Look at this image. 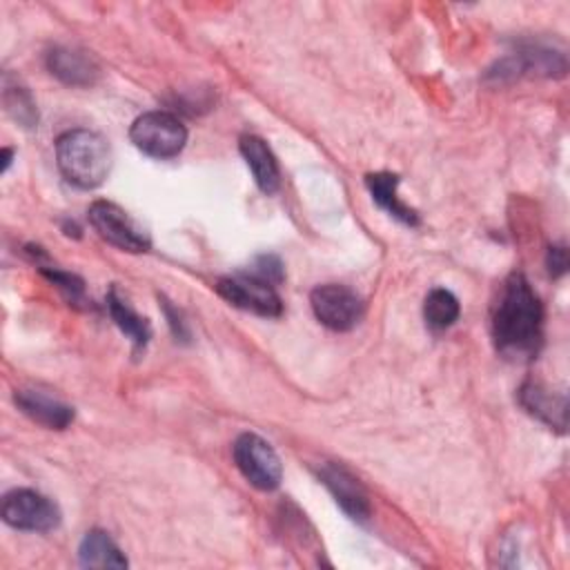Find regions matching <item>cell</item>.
<instances>
[{"label":"cell","instance_id":"1","mask_svg":"<svg viewBox=\"0 0 570 570\" xmlns=\"http://www.w3.org/2000/svg\"><path fill=\"white\" fill-rule=\"evenodd\" d=\"M492 338L510 361H530L543 343V305L523 274H510L501 287L494 314Z\"/></svg>","mask_w":570,"mask_h":570},{"label":"cell","instance_id":"2","mask_svg":"<svg viewBox=\"0 0 570 570\" xmlns=\"http://www.w3.org/2000/svg\"><path fill=\"white\" fill-rule=\"evenodd\" d=\"M56 160L60 174L71 185L94 189L109 176L111 149L100 134L89 129H71L56 140Z\"/></svg>","mask_w":570,"mask_h":570},{"label":"cell","instance_id":"3","mask_svg":"<svg viewBox=\"0 0 570 570\" xmlns=\"http://www.w3.org/2000/svg\"><path fill=\"white\" fill-rule=\"evenodd\" d=\"M129 138L151 158H174L187 142V129L169 111H147L134 120Z\"/></svg>","mask_w":570,"mask_h":570},{"label":"cell","instance_id":"4","mask_svg":"<svg viewBox=\"0 0 570 570\" xmlns=\"http://www.w3.org/2000/svg\"><path fill=\"white\" fill-rule=\"evenodd\" d=\"M232 454H234L236 468L249 481V485L265 492L278 488L283 479V465L276 450L265 439H261L258 434L245 432L234 441Z\"/></svg>","mask_w":570,"mask_h":570},{"label":"cell","instance_id":"5","mask_svg":"<svg viewBox=\"0 0 570 570\" xmlns=\"http://www.w3.org/2000/svg\"><path fill=\"white\" fill-rule=\"evenodd\" d=\"M2 519L7 525L27 532H49L60 523L58 505L29 488H18L2 499Z\"/></svg>","mask_w":570,"mask_h":570},{"label":"cell","instance_id":"6","mask_svg":"<svg viewBox=\"0 0 570 570\" xmlns=\"http://www.w3.org/2000/svg\"><path fill=\"white\" fill-rule=\"evenodd\" d=\"M89 223L98 232L102 240L109 245L122 249V252H147L149 249V236L138 227V223L116 203L109 200H96L91 203Z\"/></svg>","mask_w":570,"mask_h":570},{"label":"cell","instance_id":"7","mask_svg":"<svg viewBox=\"0 0 570 570\" xmlns=\"http://www.w3.org/2000/svg\"><path fill=\"white\" fill-rule=\"evenodd\" d=\"M309 305L316 321L334 332L352 330L365 309L361 296L354 289L336 283L314 287L309 294Z\"/></svg>","mask_w":570,"mask_h":570},{"label":"cell","instance_id":"8","mask_svg":"<svg viewBox=\"0 0 570 570\" xmlns=\"http://www.w3.org/2000/svg\"><path fill=\"white\" fill-rule=\"evenodd\" d=\"M216 292L234 307L254 312L258 316H281L283 303L281 296L276 294L274 285L243 272L238 276H225L216 283Z\"/></svg>","mask_w":570,"mask_h":570},{"label":"cell","instance_id":"9","mask_svg":"<svg viewBox=\"0 0 570 570\" xmlns=\"http://www.w3.org/2000/svg\"><path fill=\"white\" fill-rule=\"evenodd\" d=\"M318 479L332 492L343 512L354 521H365L370 517V499L356 476H352L343 465L323 463L318 470Z\"/></svg>","mask_w":570,"mask_h":570},{"label":"cell","instance_id":"10","mask_svg":"<svg viewBox=\"0 0 570 570\" xmlns=\"http://www.w3.org/2000/svg\"><path fill=\"white\" fill-rule=\"evenodd\" d=\"M519 405L539 419L541 423L557 428L559 432L566 430V394H557L541 381H523L517 392Z\"/></svg>","mask_w":570,"mask_h":570},{"label":"cell","instance_id":"11","mask_svg":"<svg viewBox=\"0 0 570 570\" xmlns=\"http://www.w3.org/2000/svg\"><path fill=\"white\" fill-rule=\"evenodd\" d=\"M47 69L60 82L71 87H91L100 76V69L89 53L69 47H53L47 53Z\"/></svg>","mask_w":570,"mask_h":570},{"label":"cell","instance_id":"12","mask_svg":"<svg viewBox=\"0 0 570 570\" xmlns=\"http://www.w3.org/2000/svg\"><path fill=\"white\" fill-rule=\"evenodd\" d=\"M13 401L22 414L49 430H65L73 421L71 405L40 390H16Z\"/></svg>","mask_w":570,"mask_h":570},{"label":"cell","instance_id":"13","mask_svg":"<svg viewBox=\"0 0 570 570\" xmlns=\"http://www.w3.org/2000/svg\"><path fill=\"white\" fill-rule=\"evenodd\" d=\"M238 149H240L247 167L252 169V176H254L258 189L263 194H274L281 185V171H278L276 156L272 154L267 142L261 136L245 134L238 140Z\"/></svg>","mask_w":570,"mask_h":570},{"label":"cell","instance_id":"14","mask_svg":"<svg viewBox=\"0 0 570 570\" xmlns=\"http://www.w3.org/2000/svg\"><path fill=\"white\" fill-rule=\"evenodd\" d=\"M365 185L374 198V203L385 209L392 218H396L399 223L407 225V227H416L419 225V214L405 205L399 194V176L392 171H376V174H367L365 176Z\"/></svg>","mask_w":570,"mask_h":570},{"label":"cell","instance_id":"15","mask_svg":"<svg viewBox=\"0 0 570 570\" xmlns=\"http://www.w3.org/2000/svg\"><path fill=\"white\" fill-rule=\"evenodd\" d=\"M107 309H109V316L116 323V327L134 343L136 350H142L149 343V338H151L149 321L145 316H140L129 305V301L118 294L116 287H111L107 294Z\"/></svg>","mask_w":570,"mask_h":570},{"label":"cell","instance_id":"16","mask_svg":"<svg viewBox=\"0 0 570 570\" xmlns=\"http://www.w3.org/2000/svg\"><path fill=\"white\" fill-rule=\"evenodd\" d=\"M80 566L85 568H127L122 550L102 530H89L78 548Z\"/></svg>","mask_w":570,"mask_h":570},{"label":"cell","instance_id":"17","mask_svg":"<svg viewBox=\"0 0 570 570\" xmlns=\"http://www.w3.org/2000/svg\"><path fill=\"white\" fill-rule=\"evenodd\" d=\"M459 314H461L459 298L450 289L436 287V289H432L425 296L423 318H425L428 327H432V330H448V327H452L456 323Z\"/></svg>","mask_w":570,"mask_h":570},{"label":"cell","instance_id":"18","mask_svg":"<svg viewBox=\"0 0 570 570\" xmlns=\"http://www.w3.org/2000/svg\"><path fill=\"white\" fill-rule=\"evenodd\" d=\"M2 100H4L7 114H9L16 122H20V125L27 127V129H31V127L38 125V109H36V102H33V98H31V94H29L27 87H20V85L9 87V85H7Z\"/></svg>","mask_w":570,"mask_h":570},{"label":"cell","instance_id":"19","mask_svg":"<svg viewBox=\"0 0 570 570\" xmlns=\"http://www.w3.org/2000/svg\"><path fill=\"white\" fill-rule=\"evenodd\" d=\"M40 267V272L56 285V287H60L71 301H80L82 298V281L78 278V276H73V274H69V272H62V269H58V267H51V265H38Z\"/></svg>","mask_w":570,"mask_h":570},{"label":"cell","instance_id":"20","mask_svg":"<svg viewBox=\"0 0 570 570\" xmlns=\"http://www.w3.org/2000/svg\"><path fill=\"white\" fill-rule=\"evenodd\" d=\"M247 274H252V276H256V278H261L269 285H276V283L283 281V263L274 254H263L254 261V265Z\"/></svg>","mask_w":570,"mask_h":570},{"label":"cell","instance_id":"21","mask_svg":"<svg viewBox=\"0 0 570 570\" xmlns=\"http://www.w3.org/2000/svg\"><path fill=\"white\" fill-rule=\"evenodd\" d=\"M546 265H548L550 276H554V278L563 276L566 269H568V252H566V247H563V245H552V247L548 249Z\"/></svg>","mask_w":570,"mask_h":570},{"label":"cell","instance_id":"22","mask_svg":"<svg viewBox=\"0 0 570 570\" xmlns=\"http://www.w3.org/2000/svg\"><path fill=\"white\" fill-rule=\"evenodd\" d=\"M11 156H13V149L4 147V149H2V167H0V171H2V174L9 169V165H11Z\"/></svg>","mask_w":570,"mask_h":570}]
</instances>
